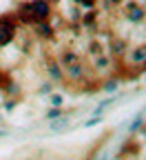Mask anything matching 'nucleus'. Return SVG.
Here are the masks:
<instances>
[{
	"label": "nucleus",
	"instance_id": "nucleus-24",
	"mask_svg": "<svg viewBox=\"0 0 146 160\" xmlns=\"http://www.w3.org/2000/svg\"><path fill=\"white\" fill-rule=\"evenodd\" d=\"M51 91H53V80H51V82H49V80H45V82L38 87V93H40V96H49Z\"/></svg>",
	"mask_w": 146,
	"mask_h": 160
},
{
	"label": "nucleus",
	"instance_id": "nucleus-8",
	"mask_svg": "<svg viewBox=\"0 0 146 160\" xmlns=\"http://www.w3.org/2000/svg\"><path fill=\"white\" fill-rule=\"evenodd\" d=\"M80 60H82V56H80L75 49H71V47H62L60 53H58V62L62 65V69H67V67L80 62Z\"/></svg>",
	"mask_w": 146,
	"mask_h": 160
},
{
	"label": "nucleus",
	"instance_id": "nucleus-18",
	"mask_svg": "<svg viewBox=\"0 0 146 160\" xmlns=\"http://www.w3.org/2000/svg\"><path fill=\"white\" fill-rule=\"evenodd\" d=\"M47 102H49V107H64V96L62 93H58V91H51L49 96H47Z\"/></svg>",
	"mask_w": 146,
	"mask_h": 160
},
{
	"label": "nucleus",
	"instance_id": "nucleus-21",
	"mask_svg": "<svg viewBox=\"0 0 146 160\" xmlns=\"http://www.w3.org/2000/svg\"><path fill=\"white\" fill-rule=\"evenodd\" d=\"M11 80H13V76L7 69H0V93H5V89L11 85Z\"/></svg>",
	"mask_w": 146,
	"mask_h": 160
},
{
	"label": "nucleus",
	"instance_id": "nucleus-13",
	"mask_svg": "<svg viewBox=\"0 0 146 160\" xmlns=\"http://www.w3.org/2000/svg\"><path fill=\"white\" fill-rule=\"evenodd\" d=\"M139 153V145L135 142V138H129L117 151V158H126V156H137Z\"/></svg>",
	"mask_w": 146,
	"mask_h": 160
},
{
	"label": "nucleus",
	"instance_id": "nucleus-10",
	"mask_svg": "<svg viewBox=\"0 0 146 160\" xmlns=\"http://www.w3.org/2000/svg\"><path fill=\"white\" fill-rule=\"evenodd\" d=\"M33 33L40 38V40H53L55 38V29L49 20H40V22L33 25Z\"/></svg>",
	"mask_w": 146,
	"mask_h": 160
},
{
	"label": "nucleus",
	"instance_id": "nucleus-14",
	"mask_svg": "<svg viewBox=\"0 0 146 160\" xmlns=\"http://www.w3.org/2000/svg\"><path fill=\"white\" fill-rule=\"evenodd\" d=\"M120 85H122L120 76H111V78H106V80H102V82H100V91H104V93H117Z\"/></svg>",
	"mask_w": 146,
	"mask_h": 160
},
{
	"label": "nucleus",
	"instance_id": "nucleus-29",
	"mask_svg": "<svg viewBox=\"0 0 146 160\" xmlns=\"http://www.w3.org/2000/svg\"><path fill=\"white\" fill-rule=\"evenodd\" d=\"M73 2H75V5H78V7H80V0H73Z\"/></svg>",
	"mask_w": 146,
	"mask_h": 160
},
{
	"label": "nucleus",
	"instance_id": "nucleus-23",
	"mask_svg": "<svg viewBox=\"0 0 146 160\" xmlns=\"http://www.w3.org/2000/svg\"><path fill=\"white\" fill-rule=\"evenodd\" d=\"M18 102H20V98H9V96H7V100L2 102V109L9 113V111H13V109L18 107Z\"/></svg>",
	"mask_w": 146,
	"mask_h": 160
},
{
	"label": "nucleus",
	"instance_id": "nucleus-2",
	"mask_svg": "<svg viewBox=\"0 0 146 160\" xmlns=\"http://www.w3.org/2000/svg\"><path fill=\"white\" fill-rule=\"evenodd\" d=\"M64 78L69 80V82H73V85H84V82L91 80V71L84 65V60H80V62H75V65L64 69Z\"/></svg>",
	"mask_w": 146,
	"mask_h": 160
},
{
	"label": "nucleus",
	"instance_id": "nucleus-25",
	"mask_svg": "<svg viewBox=\"0 0 146 160\" xmlns=\"http://www.w3.org/2000/svg\"><path fill=\"white\" fill-rule=\"evenodd\" d=\"M100 122H102V116H91V120H87L84 127L91 129V127H95V125H100Z\"/></svg>",
	"mask_w": 146,
	"mask_h": 160
},
{
	"label": "nucleus",
	"instance_id": "nucleus-7",
	"mask_svg": "<svg viewBox=\"0 0 146 160\" xmlns=\"http://www.w3.org/2000/svg\"><path fill=\"white\" fill-rule=\"evenodd\" d=\"M13 16H16V20H18V25H25V27H33V25H35V18H33V13H31V7H29V0H27V2H20V5L16 7Z\"/></svg>",
	"mask_w": 146,
	"mask_h": 160
},
{
	"label": "nucleus",
	"instance_id": "nucleus-15",
	"mask_svg": "<svg viewBox=\"0 0 146 160\" xmlns=\"http://www.w3.org/2000/svg\"><path fill=\"white\" fill-rule=\"evenodd\" d=\"M104 47H106V45H104L100 38H93L91 42H89V47H87V53H89L91 58H93V56H100V53H104V51H106Z\"/></svg>",
	"mask_w": 146,
	"mask_h": 160
},
{
	"label": "nucleus",
	"instance_id": "nucleus-26",
	"mask_svg": "<svg viewBox=\"0 0 146 160\" xmlns=\"http://www.w3.org/2000/svg\"><path fill=\"white\" fill-rule=\"evenodd\" d=\"M95 2H97V0H80V7L82 9H93Z\"/></svg>",
	"mask_w": 146,
	"mask_h": 160
},
{
	"label": "nucleus",
	"instance_id": "nucleus-4",
	"mask_svg": "<svg viewBox=\"0 0 146 160\" xmlns=\"http://www.w3.org/2000/svg\"><path fill=\"white\" fill-rule=\"evenodd\" d=\"M45 71L49 76V80H53L55 85H64V69L58 62V58H45Z\"/></svg>",
	"mask_w": 146,
	"mask_h": 160
},
{
	"label": "nucleus",
	"instance_id": "nucleus-9",
	"mask_svg": "<svg viewBox=\"0 0 146 160\" xmlns=\"http://www.w3.org/2000/svg\"><path fill=\"white\" fill-rule=\"evenodd\" d=\"M113 67V56L111 53H100V56H93V65H91V69L95 71V73H104V71H109Z\"/></svg>",
	"mask_w": 146,
	"mask_h": 160
},
{
	"label": "nucleus",
	"instance_id": "nucleus-28",
	"mask_svg": "<svg viewBox=\"0 0 146 160\" xmlns=\"http://www.w3.org/2000/svg\"><path fill=\"white\" fill-rule=\"evenodd\" d=\"M5 136H7V131H5V129H0V138H5Z\"/></svg>",
	"mask_w": 146,
	"mask_h": 160
},
{
	"label": "nucleus",
	"instance_id": "nucleus-19",
	"mask_svg": "<svg viewBox=\"0 0 146 160\" xmlns=\"http://www.w3.org/2000/svg\"><path fill=\"white\" fill-rule=\"evenodd\" d=\"M5 96H9V98H20V96H22V87H20V82L11 80V85L5 89Z\"/></svg>",
	"mask_w": 146,
	"mask_h": 160
},
{
	"label": "nucleus",
	"instance_id": "nucleus-17",
	"mask_svg": "<svg viewBox=\"0 0 146 160\" xmlns=\"http://www.w3.org/2000/svg\"><path fill=\"white\" fill-rule=\"evenodd\" d=\"M115 100H117V98H115L113 93H109V98H106V100H102V102H100V105H97V107L93 109V116H102L104 111H106V109H109V107H111V105L115 102Z\"/></svg>",
	"mask_w": 146,
	"mask_h": 160
},
{
	"label": "nucleus",
	"instance_id": "nucleus-11",
	"mask_svg": "<svg viewBox=\"0 0 146 160\" xmlns=\"http://www.w3.org/2000/svg\"><path fill=\"white\" fill-rule=\"evenodd\" d=\"M129 49V42L124 38H111V42H109V53L113 58H122L124 53H126Z\"/></svg>",
	"mask_w": 146,
	"mask_h": 160
},
{
	"label": "nucleus",
	"instance_id": "nucleus-3",
	"mask_svg": "<svg viewBox=\"0 0 146 160\" xmlns=\"http://www.w3.org/2000/svg\"><path fill=\"white\" fill-rule=\"evenodd\" d=\"M29 7H31V13L35 18V22H40V20H51L53 0H29Z\"/></svg>",
	"mask_w": 146,
	"mask_h": 160
},
{
	"label": "nucleus",
	"instance_id": "nucleus-12",
	"mask_svg": "<svg viewBox=\"0 0 146 160\" xmlns=\"http://www.w3.org/2000/svg\"><path fill=\"white\" fill-rule=\"evenodd\" d=\"M97 18H100V11H95V7H93V9H87V13L80 16V25L93 31L95 25H97Z\"/></svg>",
	"mask_w": 146,
	"mask_h": 160
},
{
	"label": "nucleus",
	"instance_id": "nucleus-5",
	"mask_svg": "<svg viewBox=\"0 0 146 160\" xmlns=\"http://www.w3.org/2000/svg\"><path fill=\"white\" fill-rule=\"evenodd\" d=\"M124 16H126L129 22L139 25V22H144V20H146V7L139 5V2H135V0H131V2L124 5Z\"/></svg>",
	"mask_w": 146,
	"mask_h": 160
},
{
	"label": "nucleus",
	"instance_id": "nucleus-22",
	"mask_svg": "<svg viewBox=\"0 0 146 160\" xmlns=\"http://www.w3.org/2000/svg\"><path fill=\"white\" fill-rule=\"evenodd\" d=\"M144 120H146V118H144V116L139 113V116H137V118L133 120V122L129 125V133H131V136H135V133H137V131L142 129V125H144Z\"/></svg>",
	"mask_w": 146,
	"mask_h": 160
},
{
	"label": "nucleus",
	"instance_id": "nucleus-27",
	"mask_svg": "<svg viewBox=\"0 0 146 160\" xmlns=\"http://www.w3.org/2000/svg\"><path fill=\"white\" fill-rule=\"evenodd\" d=\"M124 0H109V5H122Z\"/></svg>",
	"mask_w": 146,
	"mask_h": 160
},
{
	"label": "nucleus",
	"instance_id": "nucleus-1",
	"mask_svg": "<svg viewBox=\"0 0 146 160\" xmlns=\"http://www.w3.org/2000/svg\"><path fill=\"white\" fill-rule=\"evenodd\" d=\"M18 20L13 13H5L0 16V49L7 47L9 42H13L16 36H18Z\"/></svg>",
	"mask_w": 146,
	"mask_h": 160
},
{
	"label": "nucleus",
	"instance_id": "nucleus-20",
	"mask_svg": "<svg viewBox=\"0 0 146 160\" xmlns=\"http://www.w3.org/2000/svg\"><path fill=\"white\" fill-rule=\"evenodd\" d=\"M64 113H69L64 107H49V109H47V113H45V118L51 122V120H55V118H60V116H64Z\"/></svg>",
	"mask_w": 146,
	"mask_h": 160
},
{
	"label": "nucleus",
	"instance_id": "nucleus-16",
	"mask_svg": "<svg viewBox=\"0 0 146 160\" xmlns=\"http://www.w3.org/2000/svg\"><path fill=\"white\" fill-rule=\"evenodd\" d=\"M69 113H64V116H60V118H55V120H51V131H62V129H67L69 127Z\"/></svg>",
	"mask_w": 146,
	"mask_h": 160
},
{
	"label": "nucleus",
	"instance_id": "nucleus-6",
	"mask_svg": "<svg viewBox=\"0 0 146 160\" xmlns=\"http://www.w3.org/2000/svg\"><path fill=\"white\" fill-rule=\"evenodd\" d=\"M126 62H129V67H139V69L144 67V62H146V42H142L133 49H126Z\"/></svg>",
	"mask_w": 146,
	"mask_h": 160
}]
</instances>
